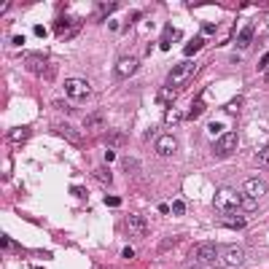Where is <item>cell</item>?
Segmentation results:
<instances>
[{
  "mask_svg": "<svg viewBox=\"0 0 269 269\" xmlns=\"http://www.w3.org/2000/svg\"><path fill=\"white\" fill-rule=\"evenodd\" d=\"M239 205H242V197H239V194L234 191V188L224 186V188H218V191H215L213 208L218 210V213L229 215V213H234V210H239Z\"/></svg>",
  "mask_w": 269,
  "mask_h": 269,
  "instance_id": "cell-1",
  "label": "cell"
},
{
  "mask_svg": "<svg viewBox=\"0 0 269 269\" xmlns=\"http://www.w3.org/2000/svg\"><path fill=\"white\" fill-rule=\"evenodd\" d=\"M194 76H197V65H194V62H180V65H175L173 70H170L167 84L175 89H180V87H186V84H191Z\"/></svg>",
  "mask_w": 269,
  "mask_h": 269,
  "instance_id": "cell-2",
  "label": "cell"
},
{
  "mask_svg": "<svg viewBox=\"0 0 269 269\" xmlns=\"http://www.w3.org/2000/svg\"><path fill=\"white\" fill-rule=\"evenodd\" d=\"M65 91H67V97L76 100V102H84V100L91 97V87H89V81H84V78H67Z\"/></svg>",
  "mask_w": 269,
  "mask_h": 269,
  "instance_id": "cell-3",
  "label": "cell"
},
{
  "mask_svg": "<svg viewBox=\"0 0 269 269\" xmlns=\"http://www.w3.org/2000/svg\"><path fill=\"white\" fill-rule=\"evenodd\" d=\"M237 151V135L234 132H224V135H218V140L213 143V153L215 156H232V153Z\"/></svg>",
  "mask_w": 269,
  "mask_h": 269,
  "instance_id": "cell-4",
  "label": "cell"
},
{
  "mask_svg": "<svg viewBox=\"0 0 269 269\" xmlns=\"http://www.w3.org/2000/svg\"><path fill=\"white\" fill-rule=\"evenodd\" d=\"M267 191H269V186H267V180H261V178H245L242 180V194L245 197L261 199Z\"/></svg>",
  "mask_w": 269,
  "mask_h": 269,
  "instance_id": "cell-5",
  "label": "cell"
},
{
  "mask_svg": "<svg viewBox=\"0 0 269 269\" xmlns=\"http://www.w3.org/2000/svg\"><path fill=\"white\" fill-rule=\"evenodd\" d=\"M140 67V60L137 57H119V62H116V76L119 78H129V76H135V70Z\"/></svg>",
  "mask_w": 269,
  "mask_h": 269,
  "instance_id": "cell-6",
  "label": "cell"
},
{
  "mask_svg": "<svg viewBox=\"0 0 269 269\" xmlns=\"http://www.w3.org/2000/svg\"><path fill=\"white\" fill-rule=\"evenodd\" d=\"M124 232L132 234V237L146 234L148 232V229H146V218H143V215H137V213H129L127 218H124Z\"/></svg>",
  "mask_w": 269,
  "mask_h": 269,
  "instance_id": "cell-7",
  "label": "cell"
},
{
  "mask_svg": "<svg viewBox=\"0 0 269 269\" xmlns=\"http://www.w3.org/2000/svg\"><path fill=\"white\" fill-rule=\"evenodd\" d=\"M153 146H156L159 156H175V151H178V140L173 135H159Z\"/></svg>",
  "mask_w": 269,
  "mask_h": 269,
  "instance_id": "cell-8",
  "label": "cell"
},
{
  "mask_svg": "<svg viewBox=\"0 0 269 269\" xmlns=\"http://www.w3.org/2000/svg\"><path fill=\"white\" fill-rule=\"evenodd\" d=\"M221 259H224V264H229V267H239L245 261V250L239 248V245H226V248L221 250Z\"/></svg>",
  "mask_w": 269,
  "mask_h": 269,
  "instance_id": "cell-9",
  "label": "cell"
},
{
  "mask_svg": "<svg viewBox=\"0 0 269 269\" xmlns=\"http://www.w3.org/2000/svg\"><path fill=\"white\" fill-rule=\"evenodd\" d=\"M51 132L62 135L65 140H70V143H81V132H78L76 127H67L65 121H54V124H51Z\"/></svg>",
  "mask_w": 269,
  "mask_h": 269,
  "instance_id": "cell-10",
  "label": "cell"
},
{
  "mask_svg": "<svg viewBox=\"0 0 269 269\" xmlns=\"http://www.w3.org/2000/svg\"><path fill=\"white\" fill-rule=\"evenodd\" d=\"M27 67H30L32 73H43L46 78H51V76H49V62H46V57H43V54H32V57H27Z\"/></svg>",
  "mask_w": 269,
  "mask_h": 269,
  "instance_id": "cell-11",
  "label": "cell"
},
{
  "mask_svg": "<svg viewBox=\"0 0 269 269\" xmlns=\"http://www.w3.org/2000/svg\"><path fill=\"white\" fill-rule=\"evenodd\" d=\"M218 250H215V245H199L197 248V259L202 261V264H210V261H215L218 259Z\"/></svg>",
  "mask_w": 269,
  "mask_h": 269,
  "instance_id": "cell-12",
  "label": "cell"
},
{
  "mask_svg": "<svg viewBox=\"0 0 269 269\" xmlns=\"http://www.w3.org/2000/svg\"><path fill=\"white\" fill-rule=\"evenodd\" d=\"M221 226H226V229H234V232H239V229H245V226H248V221H245L242 215H237V213H229V215H224Z\"/></svg>",
  "mask_w": 269,
  "mask_h": 269,
  "instance_id": "cell-13",
  "label": "cell"
},
{
  "mask_svg": "<svg viewBox=\"0 0 269 269\" xmlns=\"http://www.w3.org/2000/svg\"><path fill=\"white\" fill-rule=\"evenodd\" d=\"M156 100H159V105H167V108H173V102H175V87H162L159 89V94H156Z\"/></svg>",
  "mask_w": 269,
  "mask_h": 269,
  "instance_id": "cell-14",
  "label": "cell"
},
{
  "mask_svg": "<svg viewBox=\"0 0 269 269\" xmlns=\"http://www.w3.org/2000/svg\"><path fill=\"white\" fill-rule=\"evenodd\" d=\"M27 137H30V127H11L8 129V140H14V143H25Z\"/></svg>",
  "mask_w": 269,
  "mask_h": 269,
  "instance_id": "cell-15",
  "label": "cell"
},
{
  "mask_svg": "<svg viewBox=\"0 0 269 269\" xmlns=\"http://www.w3.org/2000/svg\"><path fill=\"white\" fill-rule=\"evenodd\" d=\"M239 111H242V97H232V100L224 105L226 116H239Z\"/></svg>",
  "mask_w": 269,
  "mask_h": 269,
  "instance_id": "cell-16",
  "label": "cell"
},
{
  "mask_svg": "<svg viewBox=\"0 0 269 269\" xmlns=\"http://www.w3.org/2000/svg\"><path fill=\"white\" fill-rule=\"evenodd\" d=\"M178 121H180V111H178V108H170L167 116H164V124H167V127H173V124H178Z\"/></svg>",
  "mask_w": 269,
  "mask_h": 269,
  "instance_id": "cell-17",
  "label": "cell"
},
{
  "mask_svg": "<svg viewBox=\"0 0 269 269\" xmlns=\"http://www.w3.org/2000/svg\"><path fill=\"white\" fill-rule=\"evenodd\" d=\"M113 8H116V3H100V5H97V19H105Z\"/></svg>",
  "mask_w": 269,
  "mask_h": 269,
  "instance_id": "cell-18",
  "label": "cell"
},
{
  "mask_svg": "<svg viewBox=\"0 0 269 269\" xmlns=\"http://www.w3.org/2000/svg\"><path fill=\"white\" fill-rule=\"evenodd\" d=\"M239 210H248V213H256L259 210V205H256L253 197H242V205H239Z\"/></svg>",
  "mask_w": 269,
  "mask_h": 269,
  "instance_id": "cell-19",
  "label": "cell"
},
{
  "mask_svg": "<svg viewBox=\"0 0 269 269\" xmlns=\"http://www.w3.org/2000/svg\"><path fill=\"white\" fill-rule=\"evenodd\" d=\"M94 178H97V180H102V183H105V186H111V183H113V178H111V173H108L105 167L94 170Z\"/></svg>",
  "mask_w": 269,
  "mask_h": 269,
  "instance_id": "cell-20",
  "label": "cell"
},
{
  "mask_svg": "<svg viewBox=\"0 0 269 269\" xmlns=\"http://www.w3.org/2000/svg\"><path fill=\"white\" fill-rule=\"evenodd\" d=\"M256 164H259V167H264V170H269V148L259 151V156H256Z\"/></svg>",
  "mask_w": 269,
  "mask_h": 269,
  "instance_id": "cell-21",
  "label": "cell"
},
{
  "mask_svg": "<svg viewBox=\"0 0 269 269\" xmlns=\"http://www.w3.org/2000/svg\"><path fill=\"white\" fill-rule=\"evenodd\" d=\"M202 43H205V38L199 35V38H194V41H188V46H186V54H194V51H199L202 49Z\"/></svg>",
  "mask_w": 269,
  "mask_h": 269,
  "instance_id": "cell-22",
  "label": "cell"
},
{
  "mask_svg": "<svg viewBox=\"0 0 269 269\" xmlns=\"http://www.w3.org/2000/svg\"><path fill=\"white\" fill-rule=\"evenodd\" d=\"M250 38H253V30H250V27H248V30H242V35H239L237 46H239V49H245V46L250 43Z\"/></svg>",
  "mask_w": 269,
  "mask_h": 269,
  "instance_id": "cell-23",
  "label": "cell"
},
{
  "mask_svg": "<svg viewBox=\"0 0 269 269\" xmlns=\"http://www.w3.org/2000/svg\"><path fill=\"white\" fill-rule=\"evenodd\" d=\"M202 108H205L202 97H197V100H194V105H191V113H188V116H191V119H197L199 113H202Z\"/></svg>",
  "mask_w": 269,
  "mask_h": 269,
  "instance_id": "cell-24",
  "label": "cell"
},
{
  "mask_svg": "<svg viewBox=\"0 0 269 269\" xmlns=\"http://www.w3.org/2000/svg\"><path fill=\"white\" fill-rule=\"evenodd\" d=\"M170 208H173L175 215H183V213H186V199H178V202H173Z\"/></svg>",
  "mask_w": 269,
  "mask_h": 269,
  "instance_id": "cell-25",
  "label": "cell"
},
{
  "mask_svg": "<svg viewBox=\"0 0 269 269\" xmlns=\"http://www.w3.org/2000/svg\"><path fill=\"white\" fill-rule=\"evenodd\" d=\"M137 167H140V164H137V159H124V170H127V173H137Z\"/></svg>",
  "mask_w": 269,
  "mask_h": 269,
  "instance_id": "cell-26",
  "label": "cell"
},
{
  "mask_svg": "<svg viewBox=\"0 0 269 269\" xmlns=\"http://www.w3.org/2000/svg\"><path fill=\"white\" fill-rule=\"evenodd\" d=\"M87 124H89V127H102V124H105V121H102V116H97V113H91V116L87 119Z\"/></svg>",
  "mask_w": 269,
  "mask_h": 269,
  "instance_id": "cell-27",
  "label": "cell"
},
{
  "mask_svg": "<svg viewBox=\"0 0 269 269\" xmlns=\"http://www.w3.org/2000/svg\"><path fill=\"white\" fill-rule=\"evenodd\" d=\"M175 242H180V237H170V239H164V242H162V248H159V250H170Z\"/></svg>",
  "mask_w": 269,
  "mask_h": 269,
  "instance_id": "cell-28",
  "label": "cell"
},
{
  "mask_svg": "<svg viewBox=\"0 0 269 269\" xmlns=\"http://www.w3.org/2000/svg\"><path fill=\"white\" fill-rule=\"evenodd\" d=\"M105 205H108V208H119L121 199H119V197H105Z\"/></svg>",
  "mask_w": 269,
  "mask_h": 269,
  "instance_id": "cell-29",
  "label": "cell"
},
{
  "mask_svg": "<svg viewBox=\"0 0 269 269\" xmlns=\"http://www.w3.org/2000/svg\"><path fill=\"white\" fill-rule=\"evenodd\" d=\"M210 132H213V135H221V132H224V127H221L218 121H213V124H210Z\"/></svg>",
  "mask_w": 269,
  "mask_h": 269,
  "instance_id": "cell-30",
  "label": "cell"
},
{
  "mask_svg": "<svg viewBox=\"0 0 269 269\" xmlns=\"http://www.w3.org/2000/svg\"><path fill=\"white\" fill-rule=\"evenodd\" d=\"M105 162L113 164V162H116V153H113V151H105Z\"/></svg>",
  "mask_w": 269,
  "mask_h": 269,
  "instance_id": "cell-31",
  "label": "cell"
},
{
  "mask_svg": "<svg viewBox=\"0 0 269 269\" xmlns=\"http://www.w3.org/2000/svg\"><path fill=\"white\" fill-rule=\"evenodd\" d=\"M159 213H162V215H164V213H173V208H170V205H164V202H162V205H159Z\"/></svg>",
  "mask_w": 269,
  "mask_h": 269,
  "instance_id": "cell-32",
  "label": "cell"
},
{
  "mask_svg": "<svg viewBox=\"0 0 269 269\" xmlns=\"http://www.w3.org/2000/svg\"><path fill=\"white\" fill-rule=\"evenodd\" d=\"M267 65H269V54H267V57H261V62H259V70H264Z\"/></svg>",
  "mask_w": 269,
  "mask_h": 269,
  "instance_id": "cell-33",
  "label": "cell"
},
{
  "mask_svg": "<svg viewBox=\"0 0 269 269\" xmlns=\"http://www.w3.org/2000/svg\"><path fill=\"white\" fill-rule=\"evenodd\" d=\"M124 259H135V248H127V250H124Z\"/></svg>",
  "mask_w": 269,
  "mask_h": 269,
  "instance_id": "cell-34",
  "label": "cell"
},
{
  "mask_svg": "<svg viewBox=\"0 0 269 269\" xmlns=\"http://www.w3.org/2000/svg\"><path fill=\"white\" fill-rule=\"evenodd\" d=\"M188 269H205L202 264H191V267H188Z\"/></svg>",
  "mask_w": 269,
  "mask_h": 269,
  "instance_id": "cell-35",
  "label": "cell"
}]
</instances>
